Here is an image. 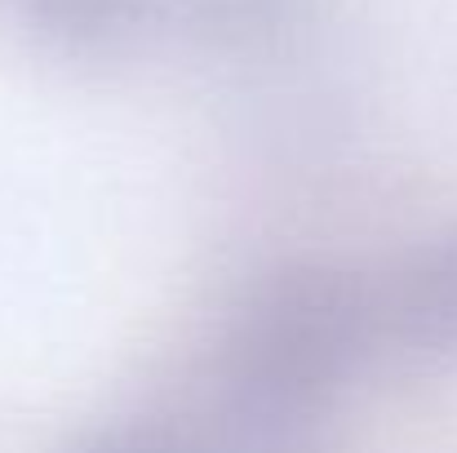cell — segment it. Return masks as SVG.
Masks as SVG:
<instances>
[{
  "label": "cell",
  "mask_w": 457,
  "mask_h": 453,
  "mask_svg": "<svg viewBox=\"0 0 457 453\" xmlns=\"http://www.w3.org/2000/svg\"><path fill=\"white\" fill-rule=\"evenodd\" d=\"M382 302L337 263H280L262 272L231 315L218 373L298 400L333 405L378 342Z\"/></svg>",
  "instance_id": "6da1fadb"
},
{
  "label": "cell",
  "mask_w": 457,
  "mask_h": 453,
  "mask_svg": "<svg viewBox=\"0 0 457 453\" xmlns=\"http://www.w3.org/2000/svg\"><path fill=\"white\" fill-rule=\"evenodd\" d=\"M328 409L218 373L200 432L187 440L195 453H324Z\"/></svg>",
  "instance_id": "7a4b0ae2"
},
{
  "label": "cell",
  "mask_w": 457,
  "mask_h": 453,
  "mask_svg": "<svg viewBox=\"0 0 457 453\" xmlns=\"http://www.w3.org/2000/svg\"><path fill=\"white\" fill-rule=\"evenodd\" d=\"M311 0H155L182 36L213 54H262L285 45L306 18Z\"/></svg>",
  "instance_id": "5b68a950"
},
{
  "label": "cell",
  "mask_w": 457,
  "mask_h": 453,
  "mask_svg": "<svg viewBox=\"0 0 457 453\" xmlns=\"http://www.w3.org/2000/svg\"><path fill=\"white\" fill-rule=\"evenodd\" d=\"M9 9L36 45L76 63L125 54L155 18V0H9Z\"/></svg>",
  "instance_id": "277c9868"
},
{
  "label": "cell",
  "mask_w": 457,
  "mask_h": 453,
  "mask_svg": "<svg viewBox=\"0 0 457 453\" xmlns=\"http://www.w3.org/2000/svg\"><path fill=\"white\" fill-rule=\"evenodd\" d=\"M386 315L409 351L427 360H457V222L400 263Z\"/></svg>",
  "instance_id": "3957f363"
},
{
  "label": "cell",
  "mask_w": 457,
  "mask_h": 453,
  "mask_svg": "<svg viewBox=\"0 0 457 453\" xmlns=\"http://www.w3.org/2000/svg\"><path fill=\"white\" fill-rule=\"evenodd\" d=\"M67 453H195L191 440L160 423H112L80 436Z\"/></svg>",
  "instance_id": "8992f818"
}]
</instances>
